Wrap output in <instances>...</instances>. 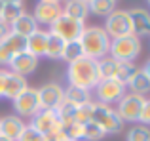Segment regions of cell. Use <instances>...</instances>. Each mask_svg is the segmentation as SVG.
Wrapping results in <instances>:
<instances>
[{
    "label": "cell",
    "instance_id": "1",
    "mask_svg": "<svg viewBox=\"0 0 150 141\" xmlns=\"http://www.w3.org/2000/svg\"><path fill=\"white\" fill-rule=\"evenodd\" d=\"M67 78H69V86L88 90V92L95 90L97 82H99V78H97V61L89 59V57H82L78 61L69 63Z\"/></svg>",
    "mask_w": 150,
    "mask_h": 141
},
{
    "label": "cell",
    "instance_id": "2",
    "mask_svg": "<svg viewBox=\"0 0 150 141\" xmlns=\"http://www.w3.org/2000/svg\"><path fill=\"white\" fill-rule=\"evenodd\" d=\"M80 44H82V50H84V57H89V59L97 61V59H103V57L108 56L110 36L99 25L86 27L80 36Z\"/></svg>",
    "mask_w": 150,
    "mask_h": 141
},
{
    "label": "cell",
    "instance_id": "3",
    "mask_svg": "<svg viewBox=\"0 0 150 141\" xmlns=\"http://www.w3.org/2000/svg\"><path fill=\"white\" fill-rule=\"evenodd\" d=\"M141 50H143V46H141L139 38H137L135 34H127V36L110 40L108 53H110V57H112L114 61H118V63H122V61L133 63L135 57H139Z\"/></svg>",
    "mask_w": 150,
    "mask_h": 141
},
{
    "label": "cell",
    "instance_id": "4",
    "mask_svg": "<svg viewBox=\"0 0 150 141\" xmlns=\"http://www.w3.org/2000/svg\"><path fill=\"white\" fill-rule=\"evenodd\" d=\"M91 122L103 128L106 135L108 134H120L124 130V122L118 116V113L114 111L110 105L103 103H91Z\"/></svg>",
    "mask_w": 150,
    "mask_h": 141
},
{
    "label": "cell",
    "instance_id": "5",
    "mask_svg": "<svg viewBox=\"0 0 150 141\" xmlns=\"http://www.w3.org/2000/svg\"><path fill=\"white\" fill-rule=\"evenodd\" d=\"M30 126H33L38 134L44 135L46 139L55 137L57 134H61V132H63L61 120H59L57 113L51 111V109H40V111L30 118Z\"/></svg>",
    "mask_w": 150,
    "mask_h": 141
},
{
    "label": "cell",
    "instance_id": "6",
    "mask_svg": "<svg viewBox=\"0 0 150 141\" xmlns=\"http://www.w3.org/2000/svg\"><path fill=\"white\" fill-rule=\"evenodd\" d=\"M84 29H86V23L76 21V19L69 17V15L61 14L55 19L53 25L50 27V33L55 34V36H59L63 42H74V40H80Z\"/></svg>",
    "mask_w": 150,
    "mask_h": 141
},
{
    "label": "cell",
    "instance_id": "7",
    "mask_svg": "<svg viewBox=\"0 0 150 141\" xmlns=\"http://www.w3.org/2000/svg\"><path fill=\"white\" fill-rule=\"evenodd\" d=\"M105 33L110 36V40L114 38H122L133 34V27H131V19H129L127 10H114L108 17L105 19Z\"/></svg>",
    "mask_w": 150,
    "mask_h": 141
},
{
    "label": "cell",
    "instance_id": "8",
    "mask_svg": "<svg viewBox=\"0 0 150 141\" xmlns=\"http://www.w3.org/2000/svg\"><path fill=\"white\" fill-rule=\"evenodd\" d=\"M125 93H127L125 84H122L116 78L101 80V82H97V86H95V95H97V99H99V103H103V105L118 103Z\"/></svg>",
    "mask_w": 150,
    "mask_h": 141
},
{
    "label": "cell",
    "instance_id": "9",
    "mask_svg": "<svg viewBox=\"0 0 150 141\" xmlns=\"http://www.w3.org/2000/svg\"><path fill=\"white\" fill-rule=\"evenodd\" d=\"M13 109L15 116L19 118H33L38 111H40V103H38V92L36 88H27L13 99Z\"/></svg>",
    "mask_w": 150,
    "mask_h": 141
},
{
    "label": "cell",
    "instance_id": "10",
    "mask_svg": "<svg viewBox=\"0 0 150 141\" xmlns=\"http://www.w3.org/2000/svg\"><path fill=\"white\" fill-rule=\"evenodd\" d=\"M63 14V4L59 0H40L36 2L34 6V11H33V17L34 21L40 25H46V27H51L55 23V19Z\"/></svg>",
    "mask_w": 150,
    "mask_h": 141
},
{
    "label": "cell",
    "instance_id": "11",
    "mask_svg": "<svg viewBox=\"0 0 150 141\" xmlns=\"http://www.w3.org/2000/svg\"><path fill=\"white\" fill-rule=\"evenodd\" d=\"M144 97L135 95V93H125L120 101H118V116L122 118V122H139V115L143 109Z\"/></svg>",
    "mask_w": 150,
    "mask_h": 141
},
{
    "label": "cell",
    "instance_id": "12",
    "mask_svg": "<svg viewBox=\"0 0 150 141\" xmlns=\"http://www.w3.org/2000/svg\"><path fill=\"white\" fill-rule=\"evenodd\" d=\"M38 92V103H40V109H55L59 107L63 99H65V88L57 82H48L42 88L36 90Z\"/></svg>",
    "mask_w": 150,
    "mask_h": 141
},
{
    "label": "cell",
    "instance_id": "13",
    "mask_svg": "<svg viewBox=\"0 0 150 141\" xmlns=\"http://www.w3.org/2000/svg\"><path fill=\"white\" fill-rule=\"evenodd\" d=\"M25 48H27L25 38L10 33L4 40H0V65H8L17 53L25 52Z\"/></svg>",
    "mask_w": 150,
    "mask_h": 141
},
{
    "label": "cell",
    "instance_id": "14",
    "mask_svg": "<svg viewBox=\"0 0 150 141\" xmlns=\"http://www.w3.org/2000/svg\"><path fill=\"white\" fill-rule=\"evenodd\" d=\"M27 88H29L27 78H23V76H19V74L11 73V70H10V73H8V70H4V78H2V97L13 101L15 97H17L21 92H25Z\"/></svg>",
    "mask_w": 150,
    "mask_h": 141
},
{
    "label": "cell",
    "instance_id": "15",
    "mask_svg": "<svg viewBox=\"0 0 150 141\" xmlns=\"http://www.w3.org/2000/svg\"><path fill=\"white\" fill-rule=\"evenodd\" d=\"M129 19H131V27H133V34L137 38H146L150 36V11L144 8H131L127 10Z\"/></svg>",
    "mask_w": 150,
    "mask_h": 141
},
{
    "label": "cell",
    "instance_id": "16",
    "mask_svg": "<svg viewBox=\"0 0 150 141\" xmlns=\"http://www.w3.org/2000/svg\"><path fill=\"white\" fill-rule=\"evenodd\" d=\"M8 67L11 69V73H15V74H19V76L27 78L29 74H33L34 70L38 69V57L30 56V53L25 50V52L17 53V56L8 63Z\"/></svg>",
    "mask_w": 150,
    "mask_h": 141
},
{
    "label": "cell",
    "instance_id": "17",
    "mask_svg": "<svg viewBox=\"0 0 150 141\" xmlns=\"http://www.w3.org/2000/svg\"><path fill=\"white\" fill-rule=\"evenodd\" d=\"M11 33L13 34H17V36H21V38H29L33 33H36L40 27H38V23L34 21V17H33V14H27V11H23L21 15H19L17 19H15L13 23H11Z\"/></svg>",
    "mask_w": 150,
    "mask_h": 141
},
{
    "label": "cell",
    "instance_id": "18",
    "mask_svg": "<svg viewBox=\"0 0 150 141\" xmlns=\"http://www.w3.org/2000/svg\"><path fill=\"white\" fill-rule=\"evenodd\" d=\"M25 126L27 124L15 115L4 116V118H0V135H4V137H8L11 141H17Z\"/></svg>",
    "mask_w": 150,
    "mask_h": 141
},
{
    "label": "cell",
    "instance_id": "19",
    "mask_svg": "<svg viewBox=\"0 0 150 141\" xmlns=\"http://www.w3.org/2000/svg\"><path fill=\"white\" fill-rule=\"evenodd\" d=\"M46 46H48V31L38 29L27 38V52L34 57H46Z\"/></svg>",
    "mask_w": 150,
    "mask_h": 141
},
{
    "label": "cell",
    "instance_id": "20",
    "mask_svg": "<svg viewBox=\"0 0 150 141\" xmlns=\"http://www.w3.org/2000/svg\"><path fill=\"white\" fill-rule=\"evenodd\" d=\"M63 14L72 17V19H76V21L84 23L86 17H88V14H89L88 2H86V0H69V2H65V6H63Z\"/></svg>",
    "mask_w": 150,
    "mask_h": 141
},
{
    "label": "cell",
    "instance_id": "21",
    "mask_svg": "<svg viewBox=\"0 0 150 141\" xmlns=\"http://www.w3.org/2000/svg\"><path fill=\"white\" fill-rule=\"evenodd\" d=\"M125 88L129 90V93H135V95H143L150 92V78L143 73V69H137V73L133 74V78L127 82Z\"/></svg>",
    "mask_w": 150,
    "mask_h": 141
},
{
    "label": "cell",
    "instance_id": "22",
    "mask_svg": "<svg viewBox=\"0 0 150 141\" xmlns=\"http://www.w3.org/2000/svg\"><path fill=\"white\" fill-rule=\"evenodd\" d=\"M23 11H25V4L23 2H19V0H8V2H4L2 14H0V21H4L6 25L11 27V23H13Z\"/></svg>",
    "mask_w": 150,
    "mask_h": 141
},
{
    "label": "cell",
    "instance_id": "23",
    "mask_svg": "<svg viewBox=\"0 0 150 141\" xmlns=\"http://www.w3.org/2000/svg\"><path fill=\"white\" fill-rule=\"evenodd\" d=\"M65 99L69 103H72L74 107H84V105L91 103V92L69 86V88H65Z\"/></svg>",
    "mask_w": 150,
    "mask_h": 141
},
{
    "label": "cell",
    "instance_id": "24",
    "mask_svg": "<svg viewBox=\"0 0 150 141\" xmlns=\"http://www.w3.org/2000/svg\"><path fill=\"white\" fill-rule=\"evenodd\" d=\"M116 70H118V61H114L112 57H103L97 59V78L101 80H110V78H116Z\"/></svg>",
    "mask_w": 150,
    "mask_h": 141
},
{
    "label": "cell",
    "instance_id": "25",
    "mask_svg": "<svg viewBox=\"0 0 150 141\" xmlns=\"http://www.w3.org/2000/svg\"><path fill=\"white\" fill-rule=\"evenodd\" d=\"M76 111H78V107H74V105L69 103L67 99H63L61 103H59V107L55 109V113H57L63 128L69 126V124H72V122H76Z\"/></svg>",
    "mask_w": 150,
    "mask_h": 141
},
{
    "label": "cell",
    "instance_id": "26",
    "mask_svg": "<svg viewBox=\"0 0 150 141\" xmlns=\"http://www.w3.org/2000/svg\"><path fill=\"white\" fill-rule=\"evenodd\" d=\"M88 8H89V14L108 17L116 10V2L114 0H91V2H88Z\"/></svg>",
    "mask_w": 150,
    "mask_h": 141
},
{
    "label": "cell",
    "instance_id": "27",
    "mask_svg": "<svg viewBox=\"0 0 150 141\" xmlns=\"http://www.w3.org/2000/svg\"><path fill=\"white\" fill-rule=\"evenodd\" d=\"M65 44H67V42H63L59 36H55V34H51L48 31L46 57H50V59H61V57H63V50H65Z\"/></svg>",
    "mask_w": 150,
    "mask_h": 141
},
{
    "label": "cell",
    "instance_id": "28",
    "mask_svg": "<svg viewBox=\"0 0 150 141\" xmlns=\"http://www.w3.org/2000/svg\"><path fill=\"white\" fill-rule=\"evenodd\" d=\"M84 57V50H82V44L80 40H74V42H67L65 44V50H63V57L67 63H72V61H78Z\"/></svg>",
    "mask_w": 150,
    "mask_h": 141
},
{
    "label": "cell",
    "instance_id": "29",
    "mask_svg": "<svg viewBox=\"0 0 150 141\" xmlns=\"http://www.w3.org/2000/svg\"><path fill=\"white\" fill-rule=\"evenodd\" d=\"M137 73L135 63H129V61H122L118 63V70H116V80H120L122 84L127 86V82L133 78V74Z\"/></svg>",
    "mask_w": 150,
    "mask_h": 141
},
{
    "label": "cell",
    "instance_id": "30",
    "mask_svg": "<svg viewBox=\"0 0 150 141\" xmlns=\"http://www.w3.org/2000/svg\"><path fill=\"white\" fill-rule=\"evenodd\" d=\"M125 139L127 141H150V128L143 126V124H137V126L127 130Z\"/></svg>",
    "mask_w": 150,
    "mask_h": 141
},
{
    "label": "cell",
    "instance_id": "31",
    "mask_svg": "<svg viewBox=\"0 0 150 141\" xmlns=\"http://www.w3.org/2000/svg\"><path fill=\"white\" fill-rule=\"evenodd\" d=\"M105 135L106 134L103 132L101 126H97V124H93V122L84 124V139L86 141H101Z\"/></svg>",
    "mask_w": 150,
    "mask_h": 141
},
{
    "label": "cell",
    "instance_id": "32",
    "mask_svg": "<svg viewBox=\"0 0 150 141\" xmlns=\"http://www.w3.org/2000/svg\"><path fill=\"white\" fill-rule=\"evenodd\" d=\"M63 130H65V134H67L69 139H74V141L84 139V124L72 122V124H69V126H65Z\"/></svg>",
    "mask_w": 150,
    "mask_h": 141
},
{
    "label": "cell",
    "instance_id": "33",
    "mask_svg": "<svg viewBox=\"0 0 150 141\" xmlns=\"http://www.w3.org/2000/svg\"><path fill=\"white\" fill-rule=\"evenodd\" d=\"M17 141H46V137L42 134H38V132L29 124V126L23 128V132H21V135H19Z\"/></svg>",
    "mask_w": 150,
    "mask_h": 141
},
{
    "label": "cell",
    "instance_id": "34",
    "mask_svg": "<svg viewBox=\"0 0 150 141\" xmlns=\"http://www.w3.org/2000/svg\"><path fill=\"white\" fill-rule=\"evenodd\" d=\"M91 103H93V101H91ZM91 103L84 105V107H78V111H76V122L78 124L91 122Z\"/></svg>",
    "mask_w": 150,
    "mask_h": 141
},
{
    "label": "cell",
    "instance_id": "35",
    "mask_svg": "<svg viewBox=\"0 0 150 141\" xmlns=\"http://www.w3.org/2000/svg\"><path fill=\"white\" fill-rule=\"evenodd\" d=\"M139 122L143 124V126L150 128V99H144L143 109H141V115H139Z\"/></svg>",
    "mask_w": 150,
    "mask_h": 141
},
{
    "label": "cell",
    "instance_id": "36",
    "mask_svg": "<svg viewBox=\"0 0 150 141\" xmlns=\"http://www.w3.org/2000/svg\"><path fill=\"white\" fill-rule=\"evenodd\" d=\"M10 33H11L10 25H6L4 21H0V40H4V38H6V36H8Z\"/></svg>",
    "mask_w": 150,
    "mask_h": 141
},
{
    "label": "cell",
    "instance_id": "37",
    "mask_svg": "<svg viewBox=\"0 0 150 141\" xmlns=\"http://www.w3.org/2000/svg\"><path fill=\"white\" fill-rule=\"evenodd\" d=\"M143 73H144V74H146V76L150 78V59L146 61V63H144V67H143Z\"/></svg>",
    "mask_w": 150,
    "mask_h": 141
},
{
    "label": "cell",
    "instance_id": "38",
    "mask_svg": "<svg viewBox=\"0 0 150 141\" xmlns=\"http://www.w3.org/2000/svg\"><path fill=\"white\" fill-rule=\"evenodd\" d=\"M2 78H4V70H0V97H2Z\"/></svg>",
    "mask_w": 150,
    "mask_h": 141
},
{
    "label": "cell",
    "instance_id": "39",
    "mask_svg": "<svg viewBox=\"0 0 150 141\" xmlns=\"http://www.w3.org/2000/svg\"><path fill=\"white\" fill-rule=\"evenodd\" d=\"M0 141H11V139H8V137H4V135H0Z\"/></svg>",
    "mask_w": 150,
    "mask_h": 141
},
{
    "label": "cell",
    "instance_id": "40",
    "mask_svg": "<svg viewBox=\"0 0 150 141\" xmlns=\"http://www.w3.org/2000/svg\"><path fill=\"white\" fill-rule=\"evenodd\" d=\"M2 8H4V2L0 0V14H2Z\"/></svg>",
    "mask_w": 150,
    "mask_h": 141
},
{
    "label": "cell",
    "instance_id": "41",
    "mask_svg": "<svg viewBox=\"0 0 150 141\" xmlns=\"http://www.w3.org/2000/svg\"><path fill=\"white\" fill-rule=\"evenodd\" d=\"M46 141H55V139H53V137H50V139H46Z\"/></svg>",
    "mask_w": 150,
    "mask_h": 141
},
{
    "label": "cell",
    "instance_id": "42",
    "mask_svg": "<svg viewBox=\"0 0 150 141\" xmlns=\"http://www.w3.org/2000/svg\"><path fill=\"white\" fill-rule=\"evenodd\" d=\"M65 141H74V139H69V137H67V139H65Z\"/></svg>",
    "mask_w": 150,
    "mask_h": 141
}]
</instances>
